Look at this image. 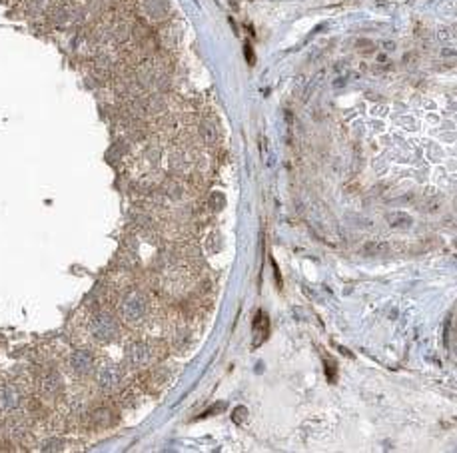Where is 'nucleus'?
Masks as SVG:
<instances>
[{"instance_id":"2","label":"nucleus","mask_w":457,"mask_h":453,"mask_svg":"<svg viewBox=\"0 0 457 453\" xmlns=\"http://www.w3.org/2000/svg\"><path fill=\"white\" fill-rule=\"evenodd\" d=\"M88 329H90V335L96 341L106 343V341H112L118 335V322L108 312H98V314H94L90 318Z\"/></svg>"},{"instance_id":"3","label":"nucleus","mask_w":457,"mask_h":453,"mask_svg":"<svg viewBox=\"0 0 457 453\" xmlns=\"http://www.w3.org/2000/svg\"><path fill=\"white\" fill-rule=\"evenodd\" d=\"M96 383H98V387L102 389L104 393H112V391H116V389L120 387V383H122V371H120V368H118V366H114V364H106V366H102V368L98 370Z\"/></svg>"},{"instance_id":"1","label":"nucleus","mask_w":457,"mask_h":453,"mask_svg":"<svg viewBox=\"0 0 457 453\" xmlns=\"http://www.w3.org/2000/svg\"><path fill=\"white\" fill-rule=\"evenodd\" d=\"M148 312V299L142 291L132 289L120 301V316L128 326H138L144 322Z\"/></svg>"},{"instance_id":"7","label":"nucleus","mask_w":457,"mask_h":453,"mask_svg":"<svg viewBox=\"0 0 457 453\" xmlns=\"http://www.w3.org/2000/svg\"><path fill=\"white\" fill-rule=\"evenodd\" d=\"M42 387H44V391L46 393H54V391H58L60 389V375L58 373H50V375H46L44 377V381H42Z\"/></svg>"},{"instance_id":"4","label":"nucleus","mask_w":457,"mask_h":453,"mask_svg":"<svg viewBox=\"0 0 457 453\" xmlns=\"http://www.w3.org/2000/svg\"><path fill=\"white\" fill-rule=\"evenodd\" d=\"M152 360V347L146 341H134L126 347V362L132 368H146Z\"/></svg>"},{"instance_id":"6","label":"nucleus","mask_w":457,"mask_h":453,"mask_svg":"<svg viewBox=\"0 0 457 453\" xmlns=\"http://www.w3.org/2000/svg\"><path fill=\"white\" fill-rule=\"evenodd\" d=\"M20 406V391L14 385H0V410L14 412Z\"/></svg>"},{"instance_id":"5","label":"nucleus","mask_w":457,"mask_h":453,"mask_svg":"<svg viewBox=\"0 0 457 453\" xmlns=\"http://www.w3.org/2000/svg\"><path fill=\"white\" fill-rule=\"evenodd\" d=\"M94 362H96V358L88 349H76L74 354L70 356V360H68L70 370L76 375H88L94 370Z\"/></svg>"}]
</instances>
